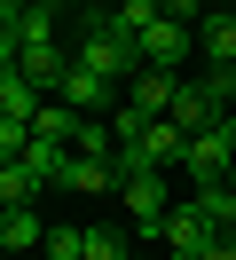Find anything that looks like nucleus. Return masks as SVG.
Segmentation results:
<instances>
[{"label":"nucleus","mask_w":236,"mask_h":260,"mask_svg":"<svg viewBox=\"0 0 236 260\" xmlns=\"http://www.w3.org/2000/svg\"><path fill=\"white\" fill-rule=\"evenodd\" d=\"M71 63L79 71H94V79H134L142 71V55H134V40L118 32V24H110V8H87V32H79V48H71Z\"/></svg>","instance_id":"f257e3e1"},{"label":"nucleus","mask_w":236,"mask_h":260,"mask_svg":"<svg viewBox=\"0 0 236 260\" xmlns=\"http://www.w3.org/2000/svg\"><path fill=\"white\" fill-rule=\"evenodd\" d=\"M189 181L197 189H213V181H228L236 174V118H220V126H205V134H189Z\"/></svg>","instance_id":"f03ea898"},{"label":"nucleus","mask_w":236,"mask_h":260,"mask_svg":"<svg viewBox=\"0 0 236 260\" xmlns=\"http://www.w3.org/2000/svg\"><path fill=\"white\" fill-rule=\"evenodd\" d=\"M157 244H165V260H189V252H205V244H220V221L197 205V197H181V205H165Z\"/></svg>","instance_id":"7ed1b4c3"},{"label":"nucleus","mask_w":236,"mask_h":260,"mask_svg":"<svg viewBox=\"0 0 236 260\" xmlns=\"http://www.w3.org/2000/svg\"><path fill=\"white\" fill-rule=\"evenodd\" d=\"M118 197H126V213H134L142 237H157V229H165V205H173L165 174H126V181H118Z\"/></svg>","instance_id":"20e7f679"},{"label":"nucleus","mask_w":236,"mask_h":260,"mask_svg":"<svg viewBox=\"0 0 236 260\" xmlns=\"http://www.w3.org/2000/svg\"><path fill=\"white\" fill-rule=\"evenodd\" d=\"M134 55H142V71H173L189 55V24H173V16H157L150 32H134Z\"/></svg>","instance_id":"39448f33"},{"label":"nucleus","mask_w":236,"mask_h":260,"mask_svg":"<svg viewBox=\"0 0 236 260\" xmlns=\"http://www.w3.org/2000/svg\"><path fill=\"white\" fill-rule=\"evenodd\" d=\"M16 71H24L40 95H63V71H71V55H63L55 40H24V48H16Z\"/></svg>","instance_id":"423d86ee"},{"label":"nucleus","mask_w":236,"mask_h":260,"mask_svg":"<svg viewBox=\"0 0 236 260\" xmlns=\"http://www.w3.org/2000/svg\"><path fill=\"white\" fill-rule=\"evenodd\" d=\"M220 95H213V79H181V95H173V126L181 134H205V126H220Z\"/></svg>","instance_id":"0eeeda50"},{"label":"nucleus","mask_w":236,"mask_h":260,"mask_svg":"<svg viewBox=\"0 0 236 260\" xmlns=\"http://www.w3.org/2000/svg\"><path fill=\"white\" fill-rule=\"evenodd\" d=\"M47 244V221L31 205H0V252H16V260H31Z\"/></svg>","instance_id":"6e6552de"},{"label":"nucleus","mask_w":236,"mask_h":260,"mask_svg":"<svg viewBox=\"0 0 236 260\" xmlns=\"http://www.w3.org/2000/svg\"><path fill=\"white\" fill-rule=\"evenodd\" d=\"M173 95H181L173 71H134V79H126V103H134L142 118H173Z\"/></svg>","instance_id":"1a4fd4ad"},{"label":"nucleus","mask_w":236,"mask_h":260,"mask_svg":"<svg viewBox=\"0 0 236 260\" xmlns=\"http://www.w3.org/2000/svg\"><path fill=\"white\" fill-rule=\"evenodd\" d=\"M63 189H79V197H110V189H118V166H110V158H87V150H71V158H63Z\"/></svg>","instance_id":"9d476101"},{"label":"nucleus","mask_w":236,"mask_h":260,"mask_svg":"<svg viewBox=\"0 0 236 260\" xmlns=\"http://www.w3.org/2000/svg\"><path fill=\"white\" fill-rule=\"evenodd\" d=\"M31 134H40V142H63V150H79V134H87V111H71V103H40Z\"/></svg>","instance_id":"9b49d317"},{"label":"nucleus","mask_w":236,"mask_h":260,"mask_svg":"<svg viewBox=\"0 0 236 260\" xmlns=\"http://www.w3.org/2000/svg\"><path fill=\"white\" fill-rule=\"evenodd\" d=\"M55 103H71V111L103 118V111H110V79H94V71H79V63H71V71H63V95H55Z\"/></svg>","instance_id":"f8f14e48"},{"label":"nucleus","mask_w":236,"mask_h":260,"mask_svg":"<svg viewBox=\"0 0 236 260\" xmlns=\"http://www.w3.org/2000/svg\"><path fill=\"white\" fill-rule=\"evenodd\" d=\"M157 16H165V8H157V0H110V24H118L126 40H134V32H150Z\"/></svg>","instance_id":"ddd939ff"},{"label":"nucleus","mask_w":236,"mask_h":260,"mask_svg":"<svg viewBox=\"0 0 236 260\" xmlns=\"http://www.w3.org/2000/svg\"><path fill=\"white\" fill-rule=\"evenodd\" d=\"M24 8L31 0H0V71L16 63V24H24Z\"/></svg>","instance_id":"4468645a"},{"label":"nucleus","mask_w":236,"mask_h":260,"mask_svg":"<svg viewBox=\"0 0 236 260\" xmlns=\"http://www.w3.org/2000/svg\"><path fill=\"white\" fill-rule=\"evenodd\" d=\"M87 260H126V237L94 221V229H87Z\"/></svg>","instance_id":"2eb2a0df"},{"label":"nucleus","mask_w":236,"mask_h":260,"mask_svg":"<svg viewBox=\"0 0 236 260\" xmlns=\"http://www.w3.org/2000/svg\"><path fill=\"white\" fill-rule=\"evenodd\" d=\"M24 150H31V126H24V118H0V166L24 158Z\"/></svg>","instance_id":"dca6fc26"},{"label":"nucleus","mask_w":236,"mask_h":260,"mask_svg":"<svg viewBox=\"0 0 236 260\" xmlns=\"http://www.w3.org/2000/svg\"><path fill=\"white\" fill-rule=\"evenodd\" d=\"M157 8H165L173 24H205V16H213V0H157Z\"/></svg>","instance_id":"f3484780"},{"label":"nucleus","mask_w":236,"mask_h":260,"mask_svg":"<svg viewBox=\"0 0 236 260\" xmlns=\"http://www.w3.org/2000/svg\"><path fill=\"white\" fill-rule=\"evenodd\" d=\"M205 79H213V95H220V111L236 118V71H205Z\"/></svg>","instance_id":"a211bd4d"},{"label":"nucleus","mask_w":236,"mask_h":260,"mask_svg":"<svg viewBox=\"0 0 236 260\" xmlns=\"http://www.w3.org/2000/svg\"><path fill=\"white\" fill-rule=\"evenodd\" d=\"M213 8H228V0H213Z\"/></svg>","instance_id":"6ab92c4d"},{"label":"nucleus","mask_w":236,"mask_h":260,"mask_svg":"<svg viewBox=\"0 0 236 260\" xmlns=\"http://www.w3.org/2000/svg\"><path fill=\"white\" fill-rule=\"evenodd\" d=\"M228 8H236V0H228Z\"/></svg>","instance_id":"aec40b11"}]
</instances>
